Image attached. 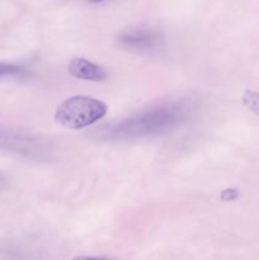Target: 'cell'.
<instances>
[{
  "label": "cell",
  "instance_id": "obj_3",
  "mask_svg": "<svg viewBox=\"0 0 259 260\" xmlns=\"http://www.w3.org/2000/svg\"><path fill=\"white\" fill-rule=\"evenodd\" d=\"M118 41L124 48L147 52V51H154L159 48L163 42V37L156 29L137 27L122 32Z\"/></svg>",
  "mask_w": 259,
  "mask_h": 260
},
{
  "label": "cell",
  "instance_id": "obj_8",
  "mask_svg": "<svg viewBox=\"0 0 259 260\" xmlns=\"http://www.w3.org/2000/svg\"><path fill=\"white\" fill-rule=\"evenodd\" d=\"M89 3H93V4H96V3H102L104 2V0H88Z\"/></svg>",
  "mask_w": 259,
  "mask_h": 260
},
{
  "label": "cell",
  "instance_id": "obj_1",
  "mask_svg": "<svg viewBox=\"0 0 259 260\" xmlns=\"http://www.w3.org/2000/svg\"><path fill=\"white\" fill-rule=\"evenodd\" d=\"M192 103L183 99L167 101L140 111L104 131L107 140L128 141L168 134L189 117Z\"/></svg>",
  "mask_w": 259,
  "mask_h": 260
},
{
  "label": "cell",
  "instance_id": "obj_4",
  "mask_svg": "<svg viewBox=\"0 0 259 260\" xmlns=\"http://www.w3.org/2000/svg\"><path fill=\"white\" fill-rule=\"evenodd\" d=\"M68 70L71 76L80 79V80L103 81L107 78V74L103 68L84 57L73 58L69 63Z\"/></svg>",
  "mask_w": 259,
  "mask_h": 260
},
{
  "label": "cell",
  "instance_id": "obj_2",
  "mask_svg": "<svg viewBox=\"0 0 259 260\" xmlns=\"http://www.w3.org/2000/svg\"><path fill=\"white\" fill-rule=\"evenodd\" d=\"M106 103L91 96L74 95L57 107L55 119L70 129H81L95 123L107 114Z\"/></svg>",
  "mask_w": 259,
  "mask_h": 260
},
{
  "label": "cell",
  "instance_id": "obj_5",
  "mask_svg": "<svg viewBox=\"0 0 259 260\" xmlns=\"http://www.w3.org/2000/svg\"><path fill=\"white\" fill-rule=\"evenodd\" d=\"M25 74H27V69L23 68L22 65L0 62V78H4V76H19L25 75Z\"/></svg>",
  "mask_w": 259,
  "mask_h": 260
},
{
  "label": "cell",
  "instance_id": "obj_7",
  "mask_svg": "<svg viewBox=\"0 0 259 260\" xmlns=\"http://www.w3.org/2000/svg\"><path fill=\"white\" fill-rule=\"evenodd\" d=\"M73 260H106V259L94 258V256H75Z\"/></svg>",
  "mask_w": 259,
  "mask_h": 260
},
{
  "label": "cell",
  "instance_id": "obj_6",
  "mask_svg": "<svg viewBox=\"0 0 259 260\" xmlns=\"http://www.w3.org/2000/svg\"><path fill=\"white\" fill-rule=\"evenodd\" d=\"M243 102L251 112L259 116V94L253 90H246L243 96Z\"/></svg>",
  "mask_w": 259,
  "mask_h": 260
}]
</instances>
